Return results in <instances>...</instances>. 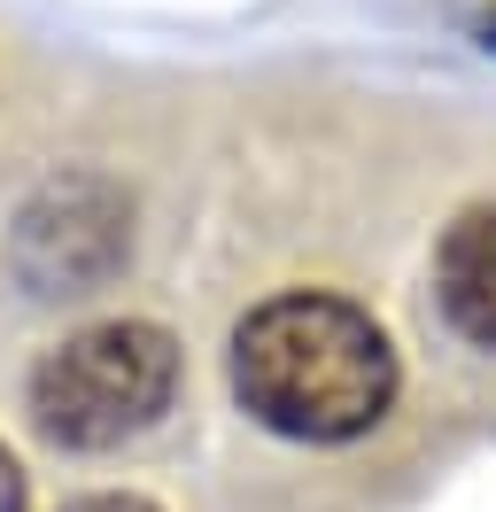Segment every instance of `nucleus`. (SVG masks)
Returning a JSON list of instances; mask_svg holds the SVG:
<instances>
[{
    "label": "nucleus",
    "instance_id": "obj_1",
    "mask_svg": "<svg viewBox=\"0 0 496 512\" xmlns=\"http://www.w3.org/2000/svg\"><path fill=\"white\" fill-rule=\"evenodd\" d=\"M233 396L287 443H349L396 404V350L341 295H272L233 326Z\"/></svg>",
    "mask_w": 496,
    "mask_h": 512
},
{
    "label": "nucleus",
    "instance_id": "obj_2",
    "mask_svg": "<svg viewBox=\"0 0 496 512\" xmlns=\"http://www.w3.org/2000/svg\"><path fill=\"white\" fill-rule=\"evenodd\" d=\"M179 396V342L148 319H109L70 334L31 365V419L62 450H117L148 435Z\"/></svg>",
    "mask_w": 496,
    "mask_h": 512
},
{
    "label": "nucleus",
    "instance_id": "obj_3",
    "mask_svg": "<svg viewBox=\"0 0 496 512\" xmlns=\"http://www.w3.org/2000/svg\"><path fill=\"white\" fill-rule=\"evenodd\" d=\"M434 295L442 319L473 350H496V210H465L434 249Z\"/></svg>",
    "mask_w": 496,
    "mask_h": 512
},
{
    "label": "nucleus",
    "instance_id": "obj_4",
    "mask_svg": "<svg viewBox=\"0 0 496 512\" xmlns=\"http://www.w3.org/2000/svg\"><path fill=\"white\" fill-rule=\"evenodd\" d=\"M0 512H24V466L8 458V443H0Z\"/></svg>",
    "mask_w": 496,
    "mask_h": 512
},
{
    "label": "nucleus",
    "instance_id": "obj_5",
    "mask_svg": "<svg viewBox=\"0 0 496 512\" xmlns=\"http://www.w3.org/2000/svg\"><path fill=\"white\" fill-rule=\"evenodd\" d=\"M62 512H155L148 497H117V489H109V497H78V505H62Z\"/></svg>",
    "mask_w": 496,
    "mask_h": 512
},
{
    "label": "nucleus",
    "instance_id": "obj_6",
    "mask_svg": "<svg viewBox=\"0 0 496 512\" xmlns=\"http://www.w3.org/2000/svg\"><path fill=\"white\" fill-rule=\"evenodd\" d=\"M489 47H496V16H489Z\"/></svg>",
    "mask_w": 496,
    "mask_h": 512
}]
</instances>
